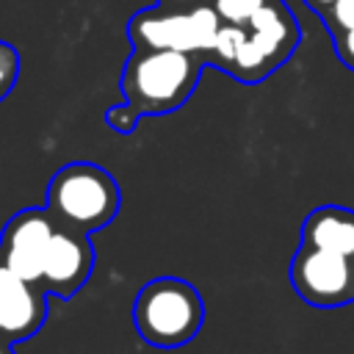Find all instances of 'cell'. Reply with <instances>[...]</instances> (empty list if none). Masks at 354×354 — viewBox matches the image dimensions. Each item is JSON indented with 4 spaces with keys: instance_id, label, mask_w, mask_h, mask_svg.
I'll list each match as a JSON object with an SVG mask.
<instances>
[{
    "instance_id": "6da1fadb",
    "label": "cell",
    "mask_w": 354,
    "mask_h": 354,
    "mask_svg": "<svg viewBox=\"0 0 354 354\" xmlns=\"http://www.w3.org/2000/svg\"><path fill=\"white\" fill-rule=\"evenodd\" d=\"M205 55L183 50H136L122 69V94L141 116L169 113L194 94Z\"/></svg>"
},
{
    "instance_id": "7a4b0ae2",
    "label": "cell",
    "mask_w": 354,
    "mask_h": 354,
    "mask_svg": "<svg viewBox=\"0 0 354 354\" xmlns=\"http://www.w3.org/2000/svg\"><path fill=\"white\" fill-rule=\"evenodd\" d=\"M133 324L144 343L155 348H180L196 337L205 324L199 290L180 277L147 282L133 301Z\"/></svg>"
},
{
    "instance_id": "3957f363",
    "label": "cell",
    "mask_w": 354,
    "mask_h": 354,
    "mask_svg": "<svg viewBox=\"0 0 354 354\" xmlns=\"http://www.w3.org/2000/svg\"><path fill=\"white\" fill-rule=\"evenodd\" d=\"M119 183L97 163L75 160L61 166L47 185V213L58 227L94 232L119 213Z\"/></svg>"
},
{
    "instance_id": "277c9868",
    "label": "cell",
    "mask_w": 354,
    "mask_h": 354,
    "mask_svg": "<svg viewBox=\"0 0 354 354\" xmlns=\"http://www.w3.org/2000/svg\"><path fill=\"white\" fill-rule=\"evenodd\" d=\"M221 17L213 6L199 3L191 8H141L127 22V39L136 50H183L210 55L216 36L221 30Z\"/></svg>"
},
{
    "instance_id": "5b68a950",
    "label": "cell",
    "mask_w": 354,
    "mask_h": 354,
    "mask_svg": "<svg viewBox=\"0 0 354 354\" xmlns=\"http://www.w3.org/2000/svg\"><path fill=\"white\" fill-rule=\"evenodd\" d=\"M246 39L230 66V75L241 83H257L282 66L296 44L301 41V28L282 0H268L246 25Z\"/></svg>"
},
{
    "instance_id": "8992f818",
    "label": "cell",
    "mask_w": 354,
    "mask_h": 354,
    "mask_svg": "<svg viewBox=\"0 0 354 354\" xmlns=\"http://www.w3.org/2000/svg\"><path fill=\"white\" fill-rule=\"evenodd\" d=\"M290 285L310 307L335 310L354 304V257L299 243L290 260Z\"/></svg>"
},
{
    "instance_id": "52a82bcc",
    "label": "cell",
    "mask_w": 354,
    "mask_h": 354,
    "mask_svg": "<svg viewBox=\"0 0 354 354\" xmlns=\"http://www.w3.org/2000/svg\"><path fill=\"white\" fill-rule=\"evenodd\" d=\"M55 232V221L44 207H25L8 218L0 235V260L28 282L39 285L41 266ZM41 288V285H39Z\"/></svg>"
},
{
    "instance_id": "ba28073f",
    "label": "cell",
    "mask_w": 354,
    "mask_h": 354,
    "mask_svg": "<svg viewBox=\"0 0 354 354\" xmlns=\"http://www.w3.org/2000/svg\"><path fill=\"white\" fill-rule=\"evenodd\" d=\"M91 268H94V246L88 241V232L55 224L44 266H41V277H39L41 290L69 299L86 285V279L91 277Z\"/></svg>"
},
{
    "instance_id": "9c48e42d",
    "label": "cell",
    "mask_w": 354,
    "mask_h": 354,
    "mask_svg": "<svg viewBox=\"0 0 354 354\" xmlns=\"http://www.w3.org/2000/svg\"><path fill=\"white\" fill-rule=\"evenodd\" d=\"M47 318V290L22 279L0 260V340L19 343L41 329Z\"/></svg>"
},
{
    "instance_id": "30bf717a",
    "label": "cell",
    "mask_w": 354,
    "mask_h": 354,
    "mask_svg": "<svg viewBox=\"0 0 354 354\" xmlns=\"http://www.w3.org/2000/svg\"><path fill=\"white\" fill-rule=\"evenodd\" d=\"M301 243L354 257V210L343 205H321L301 224Z\"/></svg>"
},
{
    "instance_id": "8fae6325",
    "label": "cell",
    "mask_w": 354,
    "mask_h": 354,
    "mask_svg": "<svg viewBox=\"0 0 354 354\" xmlns=\"http://www.w3.org/2000/svg\"><path fill=\"white\" fill-rule=\"evenodd\" d=\"M243 39H246V28L243 25L224 22L218 36H216V44H213V50L207 55V64H216L224 72H230V66H232V61H235V55H238V50L243 44Z\"/></svg>"
},
{
    "instance_id": "7c38bea8",
    "label": "cell",
    "mask_w": 354,
    "mask_h": 354,
    "mask_svg": "<svg viewBox=\"0 0 354 354\" xmlns=\"http://www.w3.org/2000/svg\"><path fill=\"white\" fill-rule=\"evenodd\" d=\"M268 0H213L210 6L221 17V22L230 25H246Z\"/></svg>"
},
{
    "instance_id": "4fadbf2b",
    "label": "cell",
    "mask_w": 354,
    "mask_h": 354,
    "mask_svg": "<svg viewBox=\"0 0 354 354\" xmlns=\"http://www.w3.org/2000/svg\"><path fill=\"white\" fill-rule=\"evenodd\" d=\"M17 75H19V53L14 44L0 41V102L11 94Z\"/></svg>"
},
{
    "instance_id": "5bb4252c",
    "label": "cell",
    "mask_w": 354,
    "mask_h": 354,
    "mask_svg": "<svg viewBox=\"0 0 354 354\" xmlns=\"http://www.w3.org/2000/svg\"><path fill=\"white\" fill-rule=\"evenodd\" d=\"M324 22H326L329 33L351 30V28H354V0H335V3L326 8Z\"/></svg>"
},
{
    "instance_id": "9a60e30c",
    "label": "cell",
    "mask_w": 354,
    "mask_h": 354,
    "mask_svg": "<svg viewBox=\"0 0 354 354\" xmlns=\"http://www.w3.org/2000/svg\"><path fill=\"white\" fill-rule=\"evenodd\" d=\"M138 119H141V113L130 102H122V105L105 111V124L113 127L116 133H133L136 124H138Z\"/></svg>"
},
{
    "instance_id": "2e32d148",
    "label": "cell",
    "mask_w": 354,
    "mask_h": 354,
    "mask_svg": "<svg viewBox=\"0 0 354 354\" xmlns=\"http://www.w3.org/2000/svg\"><path fill=\"white\" fill-rule=\"evenodd\" d=\"M332 41H335L337 61L354 72V28H351V30H337V33H332Z\"/></svg>"
},
{
    "instance_id": "e0dca14e",
    "label": "cell",
    "mask_w": 354,
    "mask_h": 354,
    "mask_svg": "<svg viewBox=\"0 0 354 354\" xmlns=\"http://www.w3.org/2000/svg\"><path fill=\"white\" fill-rule=\"evenodd\" d=\"M160 6H169V8H191V6H199L202 0H158Z\"/></svg>"
},
{
    "instance_id": "ac0fdd59",
    "label": "cell",
    "mask_w": 354,
    "mask_h": 354,
    "mask_svg": "<svg viewBox=\"0 0 354 354\" xmlns=\"http://www.w3.org/2000/svg\"><path fill=\"white\" fill-rule=\"evenodd\" d=\"M304 3H307V6H310L315 14H321V17H324V14H326V8H329L335 0H304Z\"/></svg>"
},
{
    "instance_id": "d6986e66",
    "label": "cell",
    "mask_w": 354,
    "mask_h": 354,
    "mask_svg": "<svg viewBox=\"0 0 354 354\" xmlns=\"http://www.w3.org/2000/svg\"><path fill=\"white\" fill-rule=\"evenodd\" d=\"M0 354H14V351H11V343H6V340H0Z\"/></svg>"
}]
</instances>
